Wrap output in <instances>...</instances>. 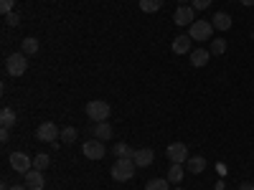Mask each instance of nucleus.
<instances>
[{"label": "nucleus", "mask_w": 254, "mask_h": 190, "mask_svg": "<svg viewBox=\"0 0 254 190\" xmlns=\"http://www.w3.org/2000/svg\"><path fill=\"white\" fill-rule=\"evenodd\" d=\"M135 160L132 157H117V162L112 165V178L117 183H127L132 175H135Z\"/></svg>", "instance_id": "1"}, {"label": "nucleus", "mask_w": 254, "mask_h": 190, "mask_svg": "<svg viewBox=\"0 0 254 190\" xmlns=\"http://www.w3.org/2000/svg\"><path fill=\"white\" fill-rule=\"evenodd\" d=\"M5 71H8V76H23L28 71V56L26 53H10L5 58Z\"/></svg>", "instance_id": "2"}, {"label": "nucleus", "mask_w": 254, "mask_h": 190, "mask_svg": "<svg viewBox=\"0 0 254 190\" xmlns=\"http://www.w3.org/2000/svg\"><path fill=\"white\" fill-rule=\"evenodd\" d=\"M110 104L107 101H102V99H94V101H89L87 104V117L92 119V122H107L110 119Z\"/></svg>", "instance_id": "3"}, {"label": "nucleus", "mask_w": 254, "mask_h": 190, "mask_svg": "<svg viewBox=\"0 0 254 190\" xmlns=\"http://www.w3.org/2000/svg\"><path fill=\"white\" fill-rule=\"evenodd\" d=\"M188 36L193 41H208L214 36V26H211V20H193L188 26Z\"/></svg>", "instance_id": "4"}, {"label": "nucleus", "mask_w": 254, "mask_h": 190, "mask_svg": "<svg viewBox=\"0 0 254 190\" xmlns=\"http://www.w3.org/2000/svg\"><path fill=\"white\" fill-rule=\"evenodd\" d=\"M10 167L15 173L26 175L28 170H33V157H28L26 152H10Z\"/></svg>", "instance_id": "5"}, {"label": "nucleus", "mask_w": 254, "mask_h": 190, "mask_svg": "<svg viewBox=\"0 0 254 190\" xmlns=\"http://www.w3.org/2000/svg\"><path fill=\"white\" fill-rule=\"evenodd\" d=\"M81 152H84V157H89V160H102L104 157V142L102 140H87L84 142V147H81Z\"/></svg>", "instance_id": "6"}, {"label": "nucleus", "mask_w": 254, "mask_h": 190, "mask_svg": "<svg viewBox=\"0 0 254 190\" xmlns=\"http://www.w3.org/2000/svg\"><path fill=\"white\" fill-rule=\"evenodd\" d=\"M165 155H168V160H171V162L186 165V160H188V147H186L183 142H173V144H168Z\"/></svg>", "instance_id": "7"}, {"label": "nucleus", "mask_w": 254, "mask_h": 190, "mask_svg": "<svg viewBox=\"0 0 254 190\" xmlns=\"http://www.w3.org/2000/svg\"><path fill=\"white\" fill-rule=\"evenodd\" d=\"M196 20V10L190 5H178L176 13H173V23L176 26H190Z\"/></svg>", "instance_id": "8"}, {"label": "nucleus", "mask_w": 254, "mask_h": 190, "mask_svg": "<svg viewBox=\"0 0 254 190\" xmlns=\"http://www.w3.org/2000/svg\"><path fill=\"white\" fill-rule=\"evenodd\" d=\"M36 137L41 140V142H56V137H61V132H59V127L54 124V122H44L36 130Z\"/></svg>", "instance_id": "9"}, {"label": "nucleus", "mask_w": 254, "mask_h": 190, "mask_svg": "<svg viewBox=\"0 0 254 190\" xmlns=\"http://www.w3.org/2000/svg\"><path fill=\"white\" fill-rule=\"evenodd\" d=\"M23 178H26V188H28V190H44V185H46L44 173L36 170V167H33V170H28Z\"/></svg>", "instance_id": "10"}, {"label": "nucleus", "mask_w": 254, "mask_h": 190, "mask_svg": "<svg viewBox=\"0 0 254 190\" xmlns=\"http://www.w3.org/2000/svg\"><path fill=\"white\" fill-rule=\"evenodd\" d=\"M132 160H135L137 167H150V165L155 162V152L150 150V147H142V150H135Z\"/></svg>", "instance_id": "11"}, {"label": "nucleus", "mask_w": 254, "mask_h": 190, "mask_svg": "<svg viewBox=\"0 0 254 190\" xmlns=\"http://www.w3.org/2000/svg\"><path fill=\"white\" fill-rule=\"evenodd\" d=\"M206 157H201V155H196V157H188L186 160V170L190 173V175H201L203 170H206Z\"/></svg>", "instance_id": "12"}, {"label": "nucleus", "mask_w": 254, "mask_h": 190, "mask_svg": "<svg viewBox=\"0 0 254 190\" xmlns=\"http://www.w3.org/2000/svg\"><path fill=\"white\" fill-rule=\"evenodd\" d=\"M211 26H214L216 31H229V28H231V15L224 13V10L214 13V18H211Z\"/></svg>", "instance_id": "13"}, {"label": "nucleus", "mask_w": 254, "mask_h": 190, "mask_svg": "<svg viewBox=\"0 0 254 190\" xmlns=\"http://www.w3.org/2000/svg\"><path fill=\"white\" fill-rule=\"evenodd\" d=\"M92 135H94V140H110L112 137V124L110 122H97L94 124V130H92Z\"/></svg>", "instance_id": "14"}, {"label": "nucleus", "mask_w": 254, "mask_h": 190, "mask_svg": "<svg viewBox=\"0 0 254 190\" xmlns=\"http://www.w3.org/2000/svg\"><path fill=\"white\" fill-rule=\"evenodd\" d=\"M208 58H211V51H206V48H196V51H190V63H193L196 69L206 66Z\"/></svg>", "instance_id": "15"}, {"label": "nucleus", "mask_w": 254, "mask_h": 190, "mask_svg": "<svg viewBox=\"0 0 254 190\" xmlns=\"http://www.w3.org/2000/svg\"><path fill=\"white\" fill-rule=\"evenodd\" d=\"M190 41H193V38H190L188 33L186 36H178L176 41H173V51L181 56V53H190Z\"/></svg>", "instance_id": "16"}, {"label": "nucleus", "mask_w": 254, "mask_h": 190, "mask_svg": "<svg viewBox=\"0 0 254 190\" xmlns=\"http://www.w3.org/2000/svg\"><path fill=\"white\" fill-rule=\"evenodd\" d=\"M20 53H26V56H36L38 53V41L33 36L23 38V44H20Z\"/></svg>", "instance_id": "17"}, {"label": "nucleus", "mask_w": 254, "mask_h": 190, "mask_svg": "<svg viewBox=\"0 0 254 190\" xmlns=\"http://www.w3.org/2000/svg\"><path fill=\"white\" fill-rule=\"evenodd\" d=\"M183 175H186V167L178 165V162H171V170H168V180L178 185V183L183 180Z\"/></svg>", "instance_id": "18"}, {"label": "nucleus", "mask_w": 254, "mask_h": 190, "mask_svg": "<svg viewBox=\"0 0 254 190\" xmlns=\"http://www.w3.org/2000/svg\"><path fill=\"white\" fill-rule=\"evenodd\" d=\"M171 180L168 178H150L145 183V190H171V185H168Z\"/></svg>", "instance_id": "19"}, {"label": "nucleus", "mask_w": 254, "mask_h": 190, "mask_svg": "<svg viewBox=\"0 0 254 190\" xmlns=\"http://www.w3.org/2000/svg\"><path fill=\"white\" fill-rule=\"evenodd\" d=\"M165 0H140V10L142 13H158L163 8Z\"/></svg>", "instance_id": "20"}, {"label": "nucleus", "mask_w": 254, "mask_h": 190, "mask_svg": "<svg viewBox=\"0 0 254 190\" xmlns=\"http://www.w3.org/2000/svg\"><path fill=\"white\" fill-rule=\"evenodd\" d=\"M0 122H3V127H5V130H10V127L18 122V117H15V112L13 109H3V112H0Z\"/></svg>", "instance_id": "21"}, {"label": "nucleus", "mask_w": 254, "mask_h": 190, "mask_svg": "<svg viewBox=\"0 0 254 190\" xmlns=\"http://www.w3.org/2000/svg\"><path fill=\"white\" fill-rule=\"evenodd\" d=\"M135 155V150L127 142H117L115 144V157H132Z\"/></svg>", "instance_id": "22"}, {"label": "nucleus", "mask_w": 254, "mask_h": 190, "mask_svg": "<svg viewBox=\"0 0 254 190\" xmlns=\"http://www.w3.org/2000/svg\"><path fill=\"white\" fill-rule=\"evenodd\" d=\"M49 165H51V157H49L46 152H38V155L33 157V167H36V170H41V173H44Z\"/></svg>", "instance_id": "23"}, {"label": "nucleus", "mask_w": 254, "mask_h": 190, "mask_svg": "<svg viewBox=\"0 0 254 190\" xmlns=\"http://www.w3.org/2000/svg\"><path fill=\"white\" fill-rule=\"evenodd\" d=\"M226 53V41L224 38H214L211 41V56H221Z\"/></svg>", "instance_id": "24"}, {"label": "nucleus", "mask_w": 254, "mask_h": 190, "mask_svg": "<svg viewBox=\"0 0 254 190\" xmlns=\"http://www.w3.org/2000/svg\"><path fill=\"white\" fill-rule=\"evenodd\" d=\"M74 140H76V130H74V127H64V130H61V142L71 144Z\"/></svg>", "instance_id": "25"}, {"label": "nucleus", "mask_w": 254, "mask_h": 190, "mask_svg": "<svg viewBox=\"0 0 254 190\" xmlns=\"http://www.w3.org/2000/svg\"><path fill=\"white\" fill-rule=\"evenodd\" d=\"M13 5H15V0H0V13H13Z\"/></svg>", "instance_id": "26"}, {"label": "nucleus", "mask_w": 254, "mask_h": 190, "mask_svg": "<svg viewBox=\"0 0 254 190\" xmlns=\"http://www.w3.org/2000/svg\"><path fill=\"white\" fill-rule=\"evenodd\" d=\"M211 5V0H190V8L193 10H206Z\"/></svg>", "instance_id": "27"}, {"label": "nucleus", "mask_w": 254, "mask_h": 190, "mask_svg": "<svg viewBox=\"0 0 254 190\" xmlns=\"http://www.w3.org/2000/svg\"><path fill=\"white\" fill-rule=\"evenodd\" d=\"M5 23H8V26H18V23H20V15H18L15 10H13V13H5Z\"/></svg>", "instance_id": "28"}, {"label": "nucleus", "mask_w": 254, "mask_h": 190, "mask_svg": "<svg viewBox=\"0 0 254 190\" xmlns=\"http://www.w3.org/2000/svg\"><path fill=\"white\" fill-rule=\"evenodd\" d=\"M8 140H10V130L3 127V130H0V142H8Z\"/></svg>", "instance_id": "29"}, {"label": "nucleus", "mask_w": 254, "mask_h": 190, "mask_svg": "<svg viewBox=\"0 0 254 190\" xmlns=\"http://www.w3.org/2000/svg\"><path fill=\"white\" fill-rule=\"evenodd\" d=\"M239 190H254V183H239Z\"/></svg>", "instance_id": "30"}, {"label": "nucleus", "mask_w": 254, "mask_h": 190, "mask_svg": "<svg viewBox=\"0 0 254 190\" xmlns=\"http://www.w3.org/2000/svg\"><path fill=\"white\" fill-rule=\"evenodd\" d=\"M214 188H216V190H224V188H226V183H224V180H219V183H216Z\"/></svg>", "instance_id": "31"}, {"label": "nucleus", "mask_w": 254, "mask_h": 190, "mask_svg": "<svg viewBox=\"0 0 254 190\" xmlns=\"http://www.w3.org/2000/svg\"><path fill=\"white\" fill-rule=\"evenodd\" d=\"M0 190H10V185H8V183L3 180V183H0Z\"/></svg>", "instance_id": "32"}, {"label": "nucleus", "mask_w": 254, "mask_h": 190, "mask_svg": "<svg viewBox=\"0 0 254 190\" xmlns=\"http://www.w3.org/2000/svg\"><path fill=\"white\" fill-rule=\"evenodd\" d=\"M10 190H28V188H26V185H13Z\"/></svg>", "instance_id": "33"}, {"label": "nucleus", "mask_w": 254, "mask_h": 190, "mask_svg": "<svg viewBox=\"0 0 254 190\" xmlns=\"http://www.w3.org/2000/svg\"><path fill=\"white\" fill-rule=\"evenodd\" d=\"M242 5H254V0H239Z\"/></svg>", "instance_id": "34"}, {"label": "nucleus", "mask_w": 254, "mask_h": 190, "mask_svg": "<svg viewBox=\"0 0 254 190\" xmlns=\"http://www.w3.org/2000/svg\"><path fill=\"white\" fill-rule=\"evenodd\" d=\"M178 3H188V0H178Z\"/></svg>", "instance_id": "35"}, {"label": "nucleus", "mask_w": 254, "mask_h": 190, "mask_svg": "<svg viewBox=\"0 0 254 190\" xmlns=\"http://www.w3.org/2000/svg\"><path fill=\"white\" fill-rule=\"evenodd\" d=\"M173 190H183V188H173Z\"/></svg>", "instance_id": "36"}]
</instances>
